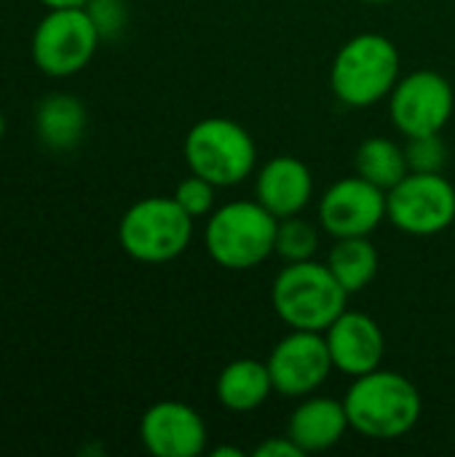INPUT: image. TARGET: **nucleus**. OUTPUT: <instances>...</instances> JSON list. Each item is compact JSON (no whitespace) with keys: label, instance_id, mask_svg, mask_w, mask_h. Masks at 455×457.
Masks as SVG:
<instances>
[{"label":"nucleus","instance_id":"nucleus-17","mask_svg":"<svg viewBox=\"0 0 455 457\" xmlns=\"http://www.w3.org/2000/svg\"><path fill=\"white\" fill-rule=\"evenodd\" d=\"M86 123V107L72 94H48L35 107V134L51 150H72L83 139Z\"/></svg>","mask_w":455,"mask_h":457},{"label":"nucleus","instance_id":"nucleus-23","mask_svg":"<svg viewBox=\"0 0 455 457\" xmlns=\"http://www.w3.org/2000/svg\"><path fill=\"white\" fill-rule=\"evenodd\" d=\"M83 8L88 11L94 27L102 35V40L118 37L126 29V24H129V5H126V0H88Z\"/></svg>","mask_w":455,"mask_h":457},{"label":"nucleus","instance_id":"nucleus-25","mask_svg":"<svg viewBox=\"0 0 455 457\" xmlns=\"http://www.w3.org/2000/svg\"><path fill=\"white\" fill-rule=\"evenodd\" d=\"M46 8H83L88 0H40Z\"/></svg>","mask_w":455,"mask_h":457},{"label":"nucleus","instance_id":"nucleus-20","mask_svg":"<svg viewBox=\"0 0 455 457\" xmlns=\"http://www.w3.org/2000/svg\"><path fill=\"white\" fill-rule=\"evenodd\" d=\"M316 249H319V230L314 222H308L300 214L279 220L274 254H279L284 262H303V260H314Z\"/></svg>","mask_w":455,"mask_h":457},{"label":"nucleus","instance_id":"nucleus-2","mask_svg":"<svg viewBox=\"0 0 455 457\" xmlns=\"http://www.w3.org/2000/svg\"><path fill=\"white\" fill-rule=\"evenodd\" d=\"M271 305L290 329L324 332L349 308V292L327 262H287L271 284Z\"/></svg>","mask_w":455,"mask_h":457},{"label":"nucleus","instance_id":"nucleus-22","mask_svg":"<svg viewBox=\"0 0 455 457\" xmlns=\"http://www.w3.org/2000/svg\"><path fill=\"white\" fill-rule=\"evenodd\" d=\"M217 185H212L209 179H204V177H198V174H190V177H185L177 187H174V201L193 217V220H198V217H209L217 206Z\"/></svg>","mask_w":455,"mask_h":457},{"label":"nucleus","instance_id":"nucleus-16","mask_svg":"<svg viewBox=\"0 0 455 457\" xmlns=\"http://www.w3.org/2000/svg\"><path fill=\"white\" fill-rule=\"evenodd\" d=\"M274 394V380L265 361L236 359L223 367L215 383V396L228 412H252L268 402Z\"/></svg>","mask_w":455,"mask_h":457},{"label":"nucleus","instance_id":"nucleus-12","mask_svg":"<svg viewBox=\"0 0 455 457\" xmlns=\"http://www.w3.org/2000/svg\"><path fill=\"white\" fill-rule=\"evenodd\" d=\"M142 447L156 457H196L206 450V423L185 402H158L139 420Z\"/></svg>","mask_w":455,"mask_h":457},{"label":"nucleus","instance_id":"nucleus-19","mask_svg":"<svg viewBox=\"0 0 455 457\" xmlns=\"http://www.w3.org/2000/svg\"><path fill=\"white\" fill-rule=\"evenodd\" d=\"M357 174L367 182L378 185L381 190H392L402 177L410 174L405 145H397L389 137H367L354 155Z\"/></svg>","mask_w":455,"mask_h":457},{"label":"nucleus","instance_id":"nucleus-24","mask_svg":"<svg viewBox=\"0 0 455 457\" xmlns=\"http://www.w3.org/2000/svg\"><path fill=\"white\" fill-rule=\"evenodd\" d=\"M255 457H303L306 453L290 439V436H271L265 442H260L255 450H252Z\"/></svg>","mask_w":455,"mask_h":457},{"label":"nucleus","instance_id":"nucleus-27","mask_svg":"<svg viewBox=\"0 0 455 457\" xmlns=\"http://www.w3.org/2000/svg\"><path fill=\"white\" fill-rule=\"evenodd\" d=\"M3 134H5V118H3V112H0V139H3Z\"/></svg>","mask_w":455,"mask_h":457},{"label":"nucleus","instance_id":"nucleus-13","mask_svg":"<svg viewBox=\"0 0 455 457\" xmlns=\"http://www.w3.org/2000/svg\"><path fill=\"white\" fill-rule=\"evenodd\" d=\"M324 340L333 356V367L349 378L367 375L383 364L386 337L381 324L359 311H343L327 329Z\"/></svg>","mask_w":455,"mask_h":457},{"label":"nucleus","instance_id":"nucleus-18","mask_svg":"<svg viewBox=\"0 0 455 457\" xmlns=\"http://www.w3.org/2000/svg\"><path fill=\"white\" fill-rule=\"evenodd\" d=\"M378 249L370 244V236H351V238H335L330 254H327V268L333 276L341 281V287L349 295H357L373 284L378 276Z\"/></svg>","mask_w":455,"mask_h":457},{"label":"nucleus","instance_id":"nucleus-4","mask_svg":"<svg viewBox=\"0 0 455 457\" xmlns=\"http://www.w3.org/2000/svg\"><path fill=\"white\" fill-rule=\"evenodd\" d=\"M279 220L255 201H228L206 217L204 246L225 270H252L276 249Z\"/></svg>","mask_w":455,"mask_h":457},{"label":"nucleus","instance_id":"nucleus-11","mask_svg":"<svg viewBox=\"0 0 455 457\" xmlns=\"http://www.w3.org/2000/svg\"><path fill=\"white\" fill-rule=\"evenodd\" d=\"M319 225L333 238L370 236L386 220V190L365 177H343L319 198Z\"/></svg>","mask_w":455,"mask_h":457},{"label":"nucleus","instance_id":"nucleus-5","mask_svg":"<svg viewBox=\"0 0 455 457\" xmlns=\"http://www.w3.org/2000/svg\"><path fill=\"white\" fill-rule=\"evenodd\" d=\"M182 155L190 174H198L217 187H236L257 169V145L252 134L223 115L193 123L185 134Z\"/></svg>","mask_w":455,"mask_h":457},{"label":"nucleus","instance_id":"nucleus-3","mask_svg":"<svg viewBox=\"0 0 455 457\" xmlns=\"http://www.w3.org/2000/svg\"><path fill=\"white\" fill-rule=\"evenodd\" d=\"M397 46L381 32H362L346 40L330 67V88L346 107H373L394 91L402 78Z\"/></svg>","mask_w":455,"mask_h":457},{"label":"nucleus","instance_id":"nucleus-10","mask_svg":"<svg viewBox=\"0 0 455 457\" xmlns=\"http://www.w3.org/2000/svg\"><path fill=\"white\" fill-rule=\"evenodd\" d=\"M265 364L274 380V391L287 399L316 394L335 370L324 332L306 329H292L287 337H282Z\"/></svg>","mask_w":455,"mask_h":457},{"label":"nucleus","instance_id":"nucleus-6","mask_svg":"<svg viewBox=\"0 0 455 457\" xmlns=\"http://www.w3.org/2000/svg\"><path fill=\"white\" fill-rule=\"evenodd\" d=\"M193 238V217L174 195H150L131 204L118 222L121 249L145 265L177 260Z\"/></svg>","mask_w":455,"mask_h":457},{"label":"nucleus","instance_id":"nucleus-28","mask_svg":"<svg viewBox=\"0 0 455 457\" xmlns=\"http://www.w3.org/2000/svg\"><path fill=\"white\" fill-rule=\"evenodd\" d=\"M365 3H375V5H383V3H397V0H365Z\"/></svg>","mask_w":455,"mask_h":457},{"label":"nucleus","instance_id":"nucleus-21","mask_svg":"<svg viewBox=\"0 0 455 457\" xmlns=\"http://www.w3.org/2000/svg\"><path fill=\"white\" fill-rule=\"evenodd\" d=\"M405 155L410 171H424V174H437L445 169L448 161V147L440 134H421V137H408L405 142Z\"/></svg>","mask_w":455,"mask_h":457},{"label":"nucleus","instance_id":"nucleus-7","mask_svg":"<svg viewBox=\"0 0 455 457\" xmlns=\"http://www.w3.org/2000/svg\"><path fill=\"white\" fill-rule=\"evenodd\" d=\"M99 40L86 8H48L32 32V62L48 78H70L94 59Z\"/></svg>","mask_w":455,"mask_h":457},{"label":"nucleus","instance_id":"nucleus-9","mask_svg":"<svg viewBox=\"0 0 455 457\" xmlns=\"http://www.w3.org/2000/svg\"><path fill=\"white\" fill-rule=\"evenodd\" d=\"M455 94L451 80L434 70L402 75L389 94V115L400 134H440L453 118Z\"/></svg>","mask_w":455,"mask_h":457},{"label":"nucleus","instance_id":"nucleus-15","mask_svg":"<svg viewBox=\"0 0 455 457\" xmlns=\"http://www.w3.org/2000/svg\"><path fill=\"white\" fill-rule=\"evenodd\" d=\"M351 428L343 399L330 396H303V402L292 410L287 423V436L308 455L333 450L346 431Z\"/></svg>","mask_w":455,"mask_h":457},{"label":"nucleus","instance_id":"nucleus-1","mask_svg":"<svg viewBox=\"0 0 455 457\" xmlns=\"http://www.w3.org/2000/svg\"><path fill=\"white\" fill-rule=\"evenodd\" d=\"M343 407L351 431L373 442H392L418 426L424 399L410 378L378 367L367 375L354 378L343 396Z\"/></svg>","mask_w":455,"mask_h":457},{"label":"nucleus","instance_id":"nucleus-8","mask_svg":"<svg viewBox=\"0 0 455 457\" xmlns=\"http://www.w3.org/2000/svg\"><path fill=\"white\" fill-rule=\"evenodd\" d=\"M386 220L408 236H437L455 222V187L442 171H410L386 193Z\"/></svg>","mask_w":455,"mask_h":457},{"label":"nucleus","instance_id":"nucleus-26","mask_svg":"<svg viewBox=\"0 0 455 457\" xmlns=\"http://www.w3.org/2000/svg\"><path fill=\"white\" fill-rule=\"evenodd\" d=\"M212 457H244V453L239 447H217L212 450Z\"/></svg>","mask_w":455,"mask_h":457},{"label":"nucleus","instance_id":"nucleus-14","mask_svg":"<svg viewBox=\"0 0 455 457\" xmlns=\"http://www.w3.org/2000/svg\"><path fill=\"white\" fill-rule=\"evenodd\" d=\"M255 198L276 217H295L314 198V174L295 155H276L255 174Z\"/></svg>","mask_w":455,"mask_h":457}]
</instances>
